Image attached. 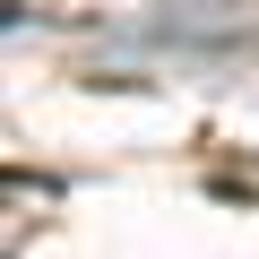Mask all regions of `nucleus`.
<instances>
[]
</instances>
